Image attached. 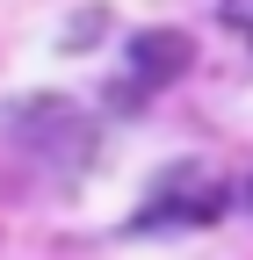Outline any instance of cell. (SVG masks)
Masks as SVG:
<instances>
[{
    "label": "cell",
    "mask_w": 253,
    "mask_h": 260,
    "mask_svg": "<svg viewBox=\"0 0 253 260\" xmlns=\"http://www.w3.org/2000/svg\"><path fill=\"white\" fill-rule=\"evenodd\" d=\"M217 210H225V188L210 167H167L152 203L138 210V224H210Z\"/></svg>",
    "instance_id": "6da1fadb"
},
{
    "label": "cell",
    "mask_w": 253,
    "mask_h": 260,
    "mask_svg": "<svg viewBox=\"0 0 253 260\" xmlns=\"http://www.w3.org/2000/svg\"><path fill=\"white\" fill-rule=\"evenodd\" d=\"M188 58H196V44H188L181 29H145L131 44V80L138 87H167V80H181Z\"/></svg>",
    "instance_id": "7a4b0ae2"
},
{
    "label": "cell",
    "mask_w": 253,
    "mask_h": 260,
    "mask_svg": "<svg viewBox=\"0 0 253 260\" xmlns=\"http://www.w3.org/2000/svg\"><path fill=\"white\" fill-rule=\"evenodd\" d=\"M225 22H239L246 37H253V0H225Z\"/></svg>",
    "instance_id": "3957f363"
}]
</instances>
